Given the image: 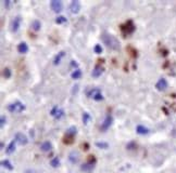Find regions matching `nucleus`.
<instances>
[{
    "label": "nucleus",
    "instance_id": "nucleus-8",
    "mask_svg": "<svg viewBox=\"0 0 176 173\" xmlns=\"http://www.w3.org/2000/svg\"><path fill=\"white\" fill-rule=\"evenodd\" d=\"M21 22H22V19H21V16H15L14 17V20L12 21V32H18L20 28V25H21Z\"/></svg>",
    "mask_w": 176,
    "mask_h": 173
},
{
    "label": "nucleus",
    "instance_id": "nucleus-9",
    "mask_svg": "<svg viewBox=\"0 0 176 173\" xmlns=\"http://www.w3.org/2000/svg\"><path fill=\"white\" fill-rule=\"evenodd\" d=\"M155 88H157L159 91H164V90L168 88V81H166V79L161 78L160 80L157 82V84H155Z\"/></svg>",
    "mask_w": 176,
    "mask_h": 173
},
{
    "label": "nucleus",
    "instance_id": "nucleus-13",
    "mask_svg": "<svg viewBox=\"0 0 176 173\" xmlns=\"http://www.w3.org/2000/svg\"><path fill=\"white\" fill-rule=\"evenodd\" d=\"M69 159H70V161L72 162V163H76V162L78 161V159H79L78 153H77V151H72V153L70 154Z\"/></svg>",
    "mask_w": 176,
    "mask_h": 173
},
{
    "label": "nucleus",
    "instance_id": "nucleus-30",
    "mask_svg": "<svg viewBox=\"0 0 176 173\" xmlns=\"http://www.w3.org/2000/svg\"><path fill=\"white\" fill-rule=\"evenodd\" d=\"M10 3H11L10 0H5V8L9 9V7H10Z\"/></svg>",
    "mask_w": 176,
    "mask_h": 173
},
{
    "label": "nucleus",
    "instance_id": "nucleus-5",
    "mask_svg": "<svg viewBox=\"0 0 176 173\" xmlns=\"http://www.w3.org/2000/svg\"><path fill=\"white\" fill-rule=\"evenodd\" d=\"M112 121H113V119H112L111 115H107L106 119H104V120H103V122L101 123L100 129L102 130V131H107V130L110 128V126L112 124Z\"/></svg>",
    "mask_w": 176,
    "mask_h": 173
},
{
    "label": "nucleus",
    "instance_id": "nucleus-21",
    "mask_svg": "<svg viewBox=\"0 0 176 173\" xmlns=\"http://www.w3.org/2000/svg\"><path fill=\"white\" fill-rule=\"evenodd\" d=\"M91 169H94V165H92V163H86V165H84L82 167V170H84V171H89V170H91Z\"/></svg>",
    "mask_w": 176,
    "mask_h": 173
},
{
    "label": "nucleus",
    "instance_id": "nucleus-24",
    "mask_svg": "<svg viewBox=\"0 0 176 173\" xmlns=\"http://www.w3.org/2000/svg\"><path fill=\"white\" fill-rule=\"evenodd\" d=\"M65 22H66V19H65L64 16H58L57 20H56L57 24H62V23H65Z\"/></svg>",
    "mask_w": 176,
    "mask_h": 173
},
{
    "label": "nucleus",
    "instance_id": "nucleus-22",
    "mask_svg": "<svg viewBox=\"0 0 176 173\" xmlns=\"http://www.w3.org/2000/svg\"><path fill=\"white\" fill-rule=\"evenodd\" d=\"M68 135H71V136H74L76 134V128L75 127H71L70 129L68 130V132H66Z\"/></svg>",
    "mask_w": 176,
    "mask_h": 173
},
{
    "label": "nucleus",
    "instance_id": "nucleus-18",
    "mask_svg": "<svg viewBox=\"0 0 176 173\" xmlns=\"http://www.w3.org/2000/svg\"><path fill=\"white\" fill-rule=\"evenodd\" d=\"M40 26H41V25H40V22L37 21V20H35V21L32 22V28L34 30H36V32L40 29Z\"/></svg>",
    "mask_w": 176,
    "mask_h": 173
},
{
    "label": "nucleus",
    "instance_id": "nucleus-23",
    "mask_svg": "<svg viewBox=\"0 0 176 173\" xmlns=\"http://www.w3.org/2000/svg\"><path fill=\"white\" fill-rule=\"evenodd\" d=\"M90 120V116L88 113H84L83 114V122L84 123H88V121Z\"/></svg>",
    "mask_w": 176,
    "mask_h": 173
},
{
    "label": "nucleus",
    "instance_id": "nucleus-7",
    "mask_svg": "<svg viewBox=\"0 0 176 173\" xmlns=\"http://www.w3.org/2000/svg\"><path fill=\"white\" fill-rule=\"evenodd\" d=\"M51 115L54 117L56 119H60L61 117L64 115V111H63V109H61L60 107H58V106H56V107L52 108L51 111Z\"/></svg>",
    "mask_w": 176,
    "mask_h": 173
},
{
    "label": "nucleus",
    "instance_id": "nucleus-19",
    "mask_svg": "<svg viewBox=\"0 0 176 173\" xmlns=\"http://www.w3.org/2000/svg\"><path fill=\"white\" fill-rule=\"evenodd\" d=\"M71 77H72L73 79H79L82 77V71L79 69L74 70L73 73L71 74Z\"/></svg>",
    "mask_w": 176,
    "mask_h": 173
},
{
    "label": "nucleus",
    "instance_id": "nucleus-4",
    "mask_svg": "<svg viewBox=\"0 0 176 173\" xmlns=\"http://www.w3.org/2000/svg\"><path fill=\"white\" fill-rule=\"evenodd\" d=\"M88 95H89L91 99H94L95 101H101L103 99L102 93H101L100 89H98V88H95V89L90 90V92L88 93Z\"/></svg>",
    "mask_w": 176,
    "mask_h": 173
},
{
    "label": "nucleus",
    "instance_id": "nucleus-12",
    "mask_svg": "<svg viewBox=\"0 0 176 173\" xmlns=\"http://www.w3.org/2000/svg\"><path fill=\"white\" fill-rule=\"evenodd\" d=\"M102 71H103L102 67H101V66H99V65H97V66H96V67L94 68V70H92L91 75H92V77H95V78H98L99 76H101Z\"/></svg>",
    "mask_w": 176,
    "mask_h": 173
},
{
    "label": "nucleus",
    "instance_id": "nucleus-1",
    "mask_svg": "<svg viewBox=\"0 0 176 173\" xmlns=\"http://www.w3.org/2000/svg\"><path fill=\"white\" fill-rule=\"evenodd\" d=\"M101 40L106 44L108 48L112 49V50H120V41L117 39V37H114L113 35L110 34H103L101 36Z\"/></svg>",
    "mask_w": 176,
    "mask_h": 173
},
{
    "label": "nucleus",
    "instance_id": "nucleus-10",
    "mask_svg": "<svg viewBox=\"0 0 176 173\" xmlns=\"http://www.w3.org/2000/svg\"><path fill=\"white\" fill-rule=\"evenodd\" d=\"M15 141H16V143L21 144V145H25V144H27V142H28L27 138L23 134V133H16Z\"/></svg>",
    "mask_w": 176,
    "mask_h": 173
},
{
    "label": "nucleus",
    "instance_id": "nucleus-15",
    "mask_svg": "<svg viewBox=\"0 0 176 173\" xmlns=\"http://www.w3.org/2000/svg\"><path fill=\"white\" fill-rule=\"evenodd\" d=\"M15 143H16V141L13 140L10 144H9V146L7 147V154H12V153L15 150Z\"/></svg>",
    "mask_w": 176,
    "mask_h": 173
},
{
    "label": "nucleus",
    "instance_id": "nucleus-20",
    "mask_svg": "<svg viewBox=\"0 0 176 173\" xmlns=\"http://www.w3.org/2000/svg\"><path fill=\"white\" fill-rule=\"evenodd\" d=\"M1 165H2L3 167L8 168L9 170H12V169H13V167H12V165L10 163V161H9V160H3V161L1 162Z\"/></svg>",
    "mask_w": 176,
    "mask_h": 173
},
{
    "label": "nucleus",
    "instance_id": "nucleus-11",
    "mask_svg": "<svg viewBox=\"0 0 176 173\" xmlns=\"http://www.w3.org/2000/svg\"><path fill=\"white\" fill-rule=\"evenodd\" d=\"M18 51H19V53H27L28 52V46L26 44V42H21L18 46Z\"/></svg>",
    "mask_w": 176,
    "mask_h": 173
},
{
    "label": "nucleus",
    "instance_id": "nucleus-27",
    "mask_svg": "<svg viewBox=\"0 0 176 173\" xmlns=\"http://www.w3.org/2000/svg\"><path fill=\"white\" fill-rule=\"evenodd\" d=\"M94 50H95V52H96L97 54H100L101 52H102V48H101L100 44H96V46H95V49H94Z\"/></svg>",
    "mask_w": 176,
    "mask_h": 173
},
{
    "label": "nucleus",
    "instance_id": "nucleus-25",
    "mask_svg": "<svg viewBox=\"0 0 176 173\" xmlns=\"http://www.w3.org/2000/svg\"><path fill=\"white\" fill-rule=\"evenodd\" d=\"M59 163H60V160H59V158H53V159L51 160V165L52 167H58L59 165Z\"/></svg>",
    "mask_w": 176,
    "mask_h": 173
},
{
    "label": "nucleus",
    "instance_id": "nucleus-16",
    "mask_svg": "<svg viewBox=\"0 0 176 173\" xmlns=\"http://www.w3.org/2000/svg\"><path fill=\"white\" fill-rule=\"evenodd\" d=\"M51 147L52 146H51V143H50V142H43L40 146V148L43 151H49L50 149H51Z\"/></svg>",
    "mask_w": 176,
    "mask_h": 173
},
{
    "label": "nucleus",
    "instance_id": "nucleus-6",
    "mask_svg": "<svg viewBox=\"0 0 176 173\" xmlns=\"http://www.w3.org/2000/svg\"><path fill=\"white\" fill-rule=\"evenodd\" d=\"M70 10L73 14H77L81 10V2L77 1V0H74L72 1L70 5Z\"/></svg>",
    "mask_w": 176,
    "mask_h": 173
},
{
    "label": "nucleus",
    "instance_id": "nucleus-29",
    "mask_svg": "<svg viewBox=\"0 0 176 173\" xmlns=\"http://www.w3.org/2000/svg\"><path fill=\"white\" fill-rule=\"evenodd\" d=\"M0 122H1V128H3V126H5V116H1V119H0Z\"/></svg>",
    "mask_w": 176,
    "mask_h": 173
},
{
    "label": "nucleus",
    "instance_id": "nucleus-14",
    "mask_svg": "<svg viewBox=\"0 0 176 173\" xmlns=\"http://www.w3.org/2000/svg\"><path fill=\"white\" fill-rule=\"evenodd\" d=\"M136 131H137V133H138V134H141V135H145V134H148V133H149V129H147L146 127L141 126V124L137 126V128H136Z\"/></svg>",
    "mask_w": 176,
    "mask_h": 173
},
{
    "label": "nucleus",
    "instance_id": "nucleus-26",
    "mask_svg": "<svg viewBox=\"0 0 176 173\" xmlns=\"http://www.w3.org/2000/svg\"><path fill=\"white\" fill-rule=\"evenodd\" d=\"M96 145L98 146V147H100V148H108V143H103V142H98V143H96Z\"/></svg>",
    "mask_w": 176,
    "mask_h": 173
},
{
    "label": "nucleus",
    "instance_id": "nucleus-2",
    "mask_svg": "<svg viewBox=\"0 0 176 173\" xmlns=\"http://www.w3.org/2000/svg\"><path fill=\"white\" fill-rule=\"evenodd\" d=\"M25 109V106L21 102H14L8 106V111L11 113H21Z\"/></svg>",
    "mask_w": 176,
    "mask_h": 173
},
{
    "label": "nucleus",
    "instance_id": "nucleus-17",
    "mask_svg": "<svg viewBox=\"0 0 176 173\" xmlns=\"http://www.w3.org/2000/svg\"><path fill=\"white\" fill-rule=\"evenodd\" d=\"M64 56V52L61 51L60 53H58V55L56 57H54V61H53V64L54 65H58L60 63V61H61V59Z\"/></svg>",
    "mask_w": 176,
    "mask_h": 173
},
{
    "label": "nucleus",
    "instance_id": "nucleus-28",
    "mask_svg": "<svg viewBox=\"0 0 176 173\" xmlns=\"http://www.w3.org/2000/svg\"><path fill=\"white\" fill-rule=\"evenodd\" d=\"M3 75H5V78H10V76H11V71L9 68H5V71H3Z\"/></svg>",
    "mask_w": 176,
    "mask_h": 173
},
{
    "label": "nucleus",
    "instance_id": "nucleus-3",
    "mask_svg": "<svg viewBox=\"0 0 176 173\" xmlns=\"http://www.w3.org/2000/svg\"><path fill=\"white\" fill-rule=\"evenodd\" d=\"M50 7H51V10L56 13H59L61 12L63 9V3L62 1H60V0H52L51 2H50Z\"/></svg>",
    "mask_w": 176,
    "mask_h": 173
}]
</instances>
